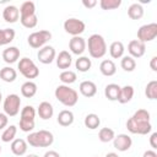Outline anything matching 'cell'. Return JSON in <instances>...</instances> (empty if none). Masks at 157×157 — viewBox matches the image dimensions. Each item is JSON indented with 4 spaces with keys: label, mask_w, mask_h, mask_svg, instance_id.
Here are the masks:
<instances>
[{
    "label": "cell",
    "mask_w": 157,
    "mask_h": 157,
    "mask_svg": "<svg viewBox=\"0 0 157 157\" xmlns=\"http://www.w3.org/2000/svg\"><path fill=\"white\" fill-rule=\"evenodd\" d=\"M55 98L65 107H74L78 101V93L67 85H59L55 88Z\"/></svg>",
    "instance_id": "6da1fadb"
},
{
    "label": "cell",
    "mask_w": 157,
    "mask_h": 157,
    "mask_svg": "<svg viewBox=\"0 0 157 157\" xmlns=\"http://www.w3.org/2000/svg\"><path fill=\"white\" fill-rule=\"evenodd\" d=\"M86 45L88 47L90 55L94 59H101L107 53V43H105L104 38L98 33H94V34L90 36L88 42L86 43Z\"/></svg>",
    "instance_id": "7a4b0ae2"
},
{
    "label": "cell",
    "mask_w": 157,
    "mask_h": 157,
    "mask_svg": "<svg viewBox=\"0 0 157 157\" xmlns=\"http://www.w3.org/2000/svg\"><path fill=\"white\" fill-rule=\"evenodd\" d=\"M54 142V136L48 130L31 132L27 136V144L32 147H48Z\"/></svg>",
    "instance_id": "3957f363"
},
{
    "label": "cell",
    "mask_w": 157,
    "mask_h": 157,
    "mask_svg": "<svg viewBox=\"0 0 157 157\" xmlns=\"http://www.w3.org/2000/svg\"><path fill=\"white\" fill-rule=\"evenodd\" d=\"M34 118L36 109L32 105H26L21 109V119H20V129L25 132H29L34 129Z\"/></svg>",
    "instance_id": "277c9868"
},
{
    "label": "cell",
    "mask_w": 157,
    "mask_h": 157,
    "mask_svg": "<svg viewBox=\"0 0 157 157\" xmlns=\"http://www.w3.org/2000/svg\"><path fill=\"white\" fill-rule=\"evenodd\" d=\"M20 72L26 77V78H36L39 75V69L37 67V65L33 63V60H31L29 58H22L18 61L17 65Z\"/></svg>",
    "instance_id": "5b68a950"
},
{
    "label": "cell",
    "mask_w": 157,
    "mask_h": 157,
    "mask_svg": "<svg viewBox=\"0 0 157 157\" xmlns=\"http://www.w3.org/2000/svg\"><path fill=\"white\" fill-rule=\"evenodd\" d=\"M50 38H52V33L49 31L47 29L37 31L28 36V44L34 49H40L42 47L45 45L48 40H50Z\"/></svg>",
    "instance_id": "8992f818"
},
{
    "label": "cell",
    "mask_w": 157,
    "mask_h": 157,
    "mask_svg": "<svg viewBox=\"0 0 157 157\" xmlns=\"http://www.w3.org/2000/svg\"><path fill=\"white\" fill-rule=\"evenodd\" d=\"M20 107H21V98L15 93L9 94L4 101V112L7 117L17 115L20 113Z\"/></svg>",
    "instance_id": "52a82bcc"
},
{
    "label": "cell",
    "mask_w": 157,
    "mask_h": 157,
    "mask_svg": "<svg viewBox=\"0 0 157 157\" xmlns=\"http://www.w3.org/2000/svg\"><path fill=\"white\" fill-rule=\"evenodd\" d=\"M156 37H157V23L155 22L144 25L137 29V40L142 43L151 42Z\"/></svg>",
    "instance_id": "ba28073f"
},
{
    "label": "cell",
    "mask_w": 157,
    "mask_h": 157,
    "mask_svg": "<svg viewBox=\"0 0 157 157\" xmlns=\"http://www.w3.org/2000/svg\"><path fill=\"white\" fill-rule=\"evenodd\" d=\"M85 28H86V25L83 21L78 20V18H75V17H71V18H67L65 22H64V29L66 33L71 34L72 37H76V36H80L81 33L85 32Z\"/></svg>",
    "instance_id": "9c48e42d"
},
{
    "label": "cell",
    "mask_w": 157,
    "mask_h": 157,
    "mask_svg": "<svg viewBox=\"0 0 157 157\" xmlns=\"http://www.w3.org/2000/svg\"><path fill=\"white\" fill-rule=\"evenodd\" d=\"M126 129L131 132V134H137V135H147L151 130H152V125L151 123H141V121H136L132 118H129L126 121Z\"/></svg>",
    "instance_id": "30bf717a"
},
{
    "label": "cell",
    "mask_w": 157,
    "mask_h": 157,
    "mask_svg": "<svg viewBox=\"0 0 157 157\" xmlns=\"http://www.w3.org/2000/svg\"><path fill=\"white\" fill-rule=\"evenodd\" d=\"M55 56H56V53H55V49L52 45H44V47H42L38 50V54H37L38 60L42 64H45V65L53 63V60L55 59Z\"/></svg>",
    "instance_id": "8fae6325"
},
{
    "label": "cell",
    "mask_w": 157,
    "mask_h": 157,
    "mask_svg": "<svg viewBox=\"0 0 157 157\" xmlns=\"http://www.w3.org/2000/svg\"><path fill=\"white\" fill-rule=\"evenodd\" d=\"M131 145H132V140L126 134H119L118 136H115L113 139V146H114V148H117L120 152L128 151L131 147Z\"/></svg>",
    "instance_id": "7c38bea8"
},
{
    "label": "cell",
    "mask_w": 157,
    "mask_h": 157,
    "mask_svg": "<svg viewBox=\"0 0 157 157\" xmlns=\"http://www.w3.org/2000/svg\"><path fill=\"white\" fill-rule=\"evenodd\" d=\"M128 52L130 54L131 58H141L145 52H146V44L137 40V39H132L129 42L128 44Z\"/></svg>",
    "instance_id": "4fadbf2b"
},
{
    "label": "cell",
    "mask_w": 157,
    "mask_h": 157,
    "mask_svg": "<svg viewBox=\"0 0 157 157\" xmlns=\"http://www.w3.org/2000/svg\"><path fill=\"white\" fill-rule=\"evenodd\" d=\"M69 49L71 50L72 54L81 55L86 50V40H85V38H82L80 36L72 37L70 39V42H69Z\"/></svg>",
    "instance_id": "5bb4252c"
},
{
    "label": "cell",
    "mask_w": 157,
    "mask_h": 157,
    "mask_svg": "<svg viewBox=\"0 0 157 157\" xmlns=\"http://www.w3.org/2000/svg\"><path fill=\"white\" fill-rule=\"evenodd\" d=\"M2 17L9 23H15L20 18V10L13 5H7L2 11Z\"/></svg>",
    "instance_id": "9a60e30c"
},
{
    "label": "cell",
    "mask_w": 157,
    "mask_h": 157,
    "mask_svg": "<svg viewBox=\"0 0 157 157\" xmlns=\"http://www.w3.org/2000/svg\"><path fill=\"white\" fill-rule=\"evenodd\" d=\"M78 90H80V93L83 96V97H87V98H91L93 97L96 93H97V86L94 82L92 81H82L78 86Z\"/></svg>",
    "instance_id": "2e32d148"
},
{
    "label": "cell",
    "mask_w": 157,
    "mask_h": 157,
    "mask_svg": "<svg viewBox=\"0 0 157 157\" xmlns=\"http://www.w3.org/2000/svg\"><path fill=\"white\" fill-rule=\"evenodd\" d=\"M20 58V49L17 47H9L2 52V59L7 64H13Z\"/></svg>",
    "instance_id": "e0dca14e"
},
{
    "label": "cell",
    "mask_w": 157,
    "mask_h": 157,
    "mask_svg": "<svg viewBox=\"0 0 157 157\" xmlns=\"http://www.w3.org/2000/svg\"><path fill=\"white\" fill-rule=\"evenodd\" d=\"M56 66L59 69H63V70H66L70 67L71 63H72V58H71V54H69V52L66 50H63L58 54L56 56Z\"/></svg>",
    "instance_id": "ac0fdd59"
},
{
    "label": "cell",
    "mask_w": 157,
    "mask_h": 157,
    "mask_svg": "<svg viewBox=\"0 0 157 157\" xmlns=\"http://www.w3.org/2000/svg\"><path fill=\"white\" fill-rule=\"evenodd\" d=\"M37 113L39 115V118H42L43 120H48L53 117L54 114V108L53 105L49 103V102H42L39 103L38 105V109H37Z\"/></svg>",
    "instance_id": "d6986e66"
},
{
    "label": "cell",
    "mask_w": 157,
    "mask_h": 157,
    "mask_svg": "<svg viewBox=\"0 0 157 157\" xmlns=\"http://www.w3.org/2000/svg\"><path fill=\"white\" fill-rule=\"evenodd\" d=\"M27 141L23 139H15L11 141V151L16 156H23L27 152Z\"/></svg>",
    "instance_id": "ffe728a7"
},
{
    "label": "cell",
    "mask_w": 157,
    "mask_h": 157,
    "mask_svg": "<svg viewBox=\"0 0 157 157\" xmlns=\"http://www.w3.org/2000/svg\"><path fill=\"white\" fill-rule=\"evenodd\" d=\"M134 97V87L132 86H124L120 87V92H119V97H118V102L121 104H125L128 102H130Z\"/></svg>",
    "instance_id": "44dd1931"
},
{
    "label": "cell",
    "mask_w": 157,
    "mask_h": 157,
    "mask_svg": "<svg viewBox=\"0 0 157 157\" xmlns=\"http://www.w3.org/2000/svg\"><path fill=\"white\" fill-rule=\"evenodd\" d=\"M99 71L102 72V75L104 76H113L115 72H117V66L114 64L113 60H109V59H105L99 65Z\"/></svg>",
    "instance_id": "7402d4cb"
},
{
    "label": "cell",
    "mask_w": 157,
    "mask_h": 157,
    "mask_svg": "<svg viewBox=\"0 0 157 157\" xmlns=\"http://www.w3.org/2000/svg\"><path fill=\"white\" fill-rule=\"evenodd\" d=\"M59 125L61 126H69L74 123V113L71 110H67V109H64L61 110L59 114H58V118H56Z\"/></svg>",
    "instance_id": "603a6c76"
},
{
    "label": "cell",
    "mask_w": 157,
    "mask_h": 157,
    "mask_svg": "<svg viewBox=\"0 0 157 157\" xmlns=\"http://www.w3.org/2000/svg\"><path fill=\"white\" fill-rule=\"evenodd\" d=\"M36 15V5L33 1H25L20 7V18Z\"/></svg>",
    "instance_id": "cb8c5ba5"
},
{
    "label": "cell",
    "mask_w": 157,
    "mask_h": 157,
    "mask_svg": "<svg viewBox=\"0 0 157 157\" xmlns=\"http://www.w3.org/2000/svg\"><path fill=\"white\" fill-rule=\"evenodd\" d=\"M119 92H120V86L117 83H109L104 88V96L109 101H118Z\"/></svg>",
    "instance_id": "d4e9b609"
},
{
    "label": "cell",
    "mask_w": 157,
    "mask_h": 157,
    "mask_svg": "<svg viewBox=\"0 0 157 157\" xmlns=\"http://www.w3.org/2000/svg\"><path fill=\"white\" fill-rule=\"evenodd\" d=\"M124 50H125L124 44H123L121 42H119V40L113 42V43L110 44V47H109V54H110V56H112L113 59L123 58Z\"/></svg>",
    "instance_id": "484cf974"
},
{
    "label": "cell",
    "mask_w": 157,
    "mask_h": 157,
    "mask_svg": "<svg viewBox=\"0 0 157 157\" xmlns=\"http://www.w3.org/2000/svg\"><path fill=\"white\" fill-rule=\"evenodd\" d=\"M17 77V72L11 66H5L0 70V78L4 82H13Z\"/></svg>",
    "instance_id": "4316f807"
},
{
    "label": "cell",
    "mask_w": 157,
    "mask_h": 157,
    "mask_svg": "<svg viewBox=\"0 0 157 157\" xmlns=\"http://www.w3.org/2000/svg\"><path fill=\"white\" fill-rule=\"evenodd\" d=\"M37 93V85L33 81H26L21 86V94L26 98H32Z\"/></svg>",
    "instance_id": "83f0119b"
},
{
    "label": "cell",
    "mask_w": 157,
    "mask_h": 157,
    "mask_svg": "<svg viewBox=\"0 0 157 157\" xmlns=\"http://www.w3.org/2000/svg\"><path fill=\"white\" fill-rule=\"evenodd\" d=\"M128 16L131 20H140L144 16V7L141 6V4H131L128 9Z\"/></svg>",
    "instance_id": "f1b7e54d"
},
{
    "label": "cell",
    "mask_w": 157,
    "mask_h": 157,
    "mask_svg": "<svg viewBox=\"0 0 157 157\" xmlns=\"http://www.w3.org/2000/svg\"><path fill=\"white\" fill-rule=\"evenodd\" d=\"M15 31L12 28H4L0 29V47L1 45H6L9 43H11L15 39Z\"/></svg>",
    "instance_id": "f546056e"
},
{
    "label": "cell",
    "mask_w": 157,
    "mask_h": 157,
    "mask_svg": "<svg viewBox=\"0 0 157 157\" xmlns=\"http://www.w3.org/2000/svg\"><path fill=\"white\" fill-rule=\"evenodd\" d=\"M83 124H85L86 128H88V129H91V130H94V129H97V128L99 126L101 119H99V117H98L97 114L91 113V114H87V115L85 117Z\"/></svg>",
    "instance_id": "4dcf8cb0"
},
{
    "label": "cell",
    "mask_w": 157,
    "mask_h": 157,
    "mask_svg": "<svg viewBox=\"0 0 157 157\" xmlns=\"http://www.w3.org/2000/svg\"><path fill=\"white\" fill-rule=\"evenodd\" d=\"M75 66H76V69H77L80 72H86V71H88V70L91 69L92 61H91V59H88L87 56H80L78 59H76Z\"/></svg>",
    "instance_id": "1f68e13d"
},
{
    "label": "cell",
    "mask_w": 157,
    "mask_h": 157,
    "mask_svg": "<svg viewBox=\"0 0 157 157\" xmlns=\"http://www.w3.org/2000/svg\"><path fill=\"white\" fill-rule=\"evenodd\" d=\"M59 78L60 81L63 82V85H71L76 81L77 76H76V72L72 71V70H64L60 75H59Z\"/></svg>",
    "instance_id": "d6a6232c"
},
{
    "label": "cell",
    "mask_w": 157,
    "mask_h": 157,
    "mask_svg": "<svg viewBox=\"0 0 157 157\" xmlns=\"http://www.w3.org/2000/svg\"><path fill=\"white\" fill-rule=\"evenodd\" d=\"M120 66L124 71H128V72H131L135 70L136 67V61L134 58H131L130 55H126V56H123L121 58V61H120Z\"/></svg>",
    "instance_id": "836d02e7"
},
{
    "label": "cell",
    "mask_w": 157,
    "mask_h": 157,
    "mask_svg": "<svg viewBox=\"0 0 157 157\" xmlns=\"http://www.w3.org/2000/svg\"><path fill=\"white\" fill-rule=\"evenodd\" d=\"M16 132H17V128L15 125H10L7 126L4 132L1 134V140L2 142H11L15 140V136H16Z\"/></svg>",
    "instance_id": "e575fe53"
},
{
    "label": "cell",
    "mask_w": 157,
    "mask_h": 157,
    "mask_svg": "<svg viewBox=\"0 0 157 157\" xmlns=\"http://www.w3.org/2000/svg\"><path fill=\"white\" fill-rule=\"evenodd\" d=\"M115 137V134H114V130L110 129V128H102L98 132V139L102 141V142H109V141H113V139Z\"/></svg>",
    "instance_id": "d590c367"
},
{
    "label": "cell",
    "mask_w": 157,
    "mask_h": 157,
    "mask_svg": "<svg viewBox=\"0 0 157 157\" xmlns=\"http://www.w3.org/2000/svg\"><path fill=\"white\" fill-rule=\"evenodd\" d=\"M145 94L148 99H156L157 98V81H150L145 88Z\"/></svg>",
    "instance_id": "8d00e7d4"
},
{
    "label": "cell",
    "mask_w": 157,
    "mask_h": 157,
    "mask_svg": "<svg viewBox=\"0 0 157 157\" xmlns=\"http://www.w3.org/2000/svg\"><path fill=\"white\" fill-rule=\"evenodd\" d=\"M121 5V0H101L99 6L102 10H115Z\"/></svg>",
    "instance_id": "74e56055"
},
{
    "label": "cell",
    "mask_w": 157,
    "mask_h": 157,
    "mask_svg": "<svg viewBox=\"0 0 157 157\" xmlns=\"http://www.w3.org/2000/svg\"><path fill=\"white\" fill-rule=\"evenodd\" d=\"M134 120L136 121H141V123H148L150 121V113L146 109H137L134 115L131 117Z\"/></svg>",
    "instance_id": "f35d334b"
},
{
    "label": "cell",
    "mask_w": 157,
    "mask_h": 157,
    "mask_svg": "<svg viewBox=\"0 0 157 157\" xmlns=\"http://www.w3.org/2000/svg\"><path fill=\"white\" fill-rule=\"evenodd\" d=\"M21 23L23 27L26 28H34L38 23V17L37 15H33V16H29V17H25V18H20Z\"/></svg>",
    "instance_id": "ab89813d"
},
{
    "label": "cell",
    "mask_w": 157,
    "mask_h": 157,
    "mask_svg": "<svg viewBox=\"0 0 157 157\" xmlns=\"http://www.w3.org/2000/svg\"><path fill=\"white\" fill-rule=\"evenodd\" d=\"M7 123H9V118L5 113H0V130L6 128L7 126Z\"/></svg>",
    "instance_id": "60d3db41"
},
{
    "label": "cell",
    "mask_w": 157,
    "mask_h": 157,
    "mask_svg": "<svg viewBox=\"0 0 157 157\" xmlns=\"http://www.w3.org/2000/svg\"><path fill=\"white\" fill-rule=\"evenodd\" d=\"M150 145L153 150L157 148V132H152L151 137H150Z\"/></svg>",
    "instance_id": "b9f144b4"
},
{
    "label": "cell",
    "mask_w": 157,
    "mask_h": 157,
    "mask_svg": "<svg viewBox=\"0 0 157 157\" xmlns=\"http://www.w3.org/2000/svg\"><path fill=\"white\" fill-rule=\"evenodd\" d=\"M82 5L86 7V9H92L97 5V1L96 0H83L82 1Z\"/></svg>",
    "instance_id": "7bdbcfd3"
},
{
    "label": "cell",
    "mask_w": 157,
    "mask_h": 157,
    "mask_svg": "<svg viewBox=\"0 0 157 157\" xmlns=\"http://www.w3.org/2000/svg\"><path fill=\"white\" fill-rule=\"evenodd\" d=\"M150 66L152 71H157V56H153L150 61Z\"/></svg>",
    "instance_id": "ee69618b"
},
{
    "label": "cell",
    "mask_w": 157,
    "mask_h": 157,
    "mask_svg": "<svg viewBox=\"0 0 157 157\" xmlns=\"http://www.w3.org/2000/svg\"><path fill=\"white\" fill-rule=\"evenodd\" d=\"M43 157H60V155H59L56 151L50 150V151H47V152L44 153V156H43Z\"/></svg>",
    "instance_id": "f6af8a7d"
},
{
    "label": "cell",
    "mask_w": 157,
    "mask_h": 157,
    "mask_svg": "<svg viewBox=\"0 0 157 157\" xmlns=\"http://www.w3.org/2000/svg\"><path fill=\"white\" fill-rule=\"evenodd\" d=\"M142 157H157V153L155 152V150H147L144 152Z\"/></svg>",
    "instance_id": "bcb514c9"
},
{
    "label": "cell",
    "mask_w": 157,
    "mask_h": 157,
    "mask_svg": "<svg viewBox=\"0 0 157 157\" xmlns=\"http://www.w3.org/2000/svg\"><path fill=\"white\" fill-rule=\"evenodd\" d=\"M105 157H119V156H118V153H115V152H109V153L105 155Z\"/></svg>",
    "instance_id": "7dc6e473"
},
{
    "label": "cell",
    "mask_w": 157,
    "mask_h": 157,
    "mask_svg": "<svg viewBox=\"0 0 157 157\" xmlns=\"http://www.w3.org/2000/svg\"><path fill=\"white\" fill-rule=\"evenodd\" d=\"M26 157H39V156H37V155L32 153V155H28V156H26Z\"/></svg>",
    "instance_id": "c3c4849f"
},
{
    "label": "cell",
    "mask_w": 157,
    "mask_h": 157,
    "mask_svg": "<svg viewBox=\"0 0 157 157\" xmlns=\"http://www.w3.org/2000/svg\"><path fill=\"white\" fill-rule=\"evenodd\" d=\"M1 99H2V96H1V92H0V103H1Z\"/></svg>",
    "instance_id": "681fc988"
},
{
    "label": "cell",
    "mask_w": 157,
    "mask_h": 157,
    "mask_svg": "<svg viewBox=\"0 0 157 157\" xmlns=\"http://www.w3.org/2000/svg\"><path fill=\"white\" fill-rule=\"evenodd\" d=\"M0 153H1V146H0Z\"/></svg>",
    "instance_id": "f907efd6"
}]
</instances>
